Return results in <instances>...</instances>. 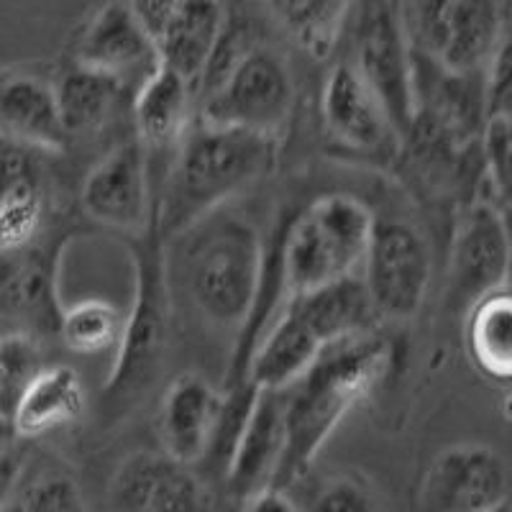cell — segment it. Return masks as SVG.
<instances>
[{"mask_svg":"<svg viewBox=\"0 0 512 512\" xmlns=\"http://www.w3.org/2000/svg\"><path fill=\"white\" fill-rule=\"evenodd\" d=\"M313 510H338V512H367L377 507L369 489L356 479H336L315 497Z\"/></svg>","mask_w":512,"mask_h":512,"instance_id":"cell-32","label":"cell"},{"mask_svg":"<svg viewBox=\"0 0 512 512\" xmlns=\"http://www.w3.org/2000/svg\"><path fill=\"white\" fill-rule=\"evenodd\" d=\"M415 54L456 75L482 72L505 39V0H402Z\"/></svg>","mask_w":512,"mask_h":512,"instance_id":"cell-7","label":"cell"},{"mask_svg":"<svg viewBox=\"0 0 512 512\" xmlns=\"http://www.w3.org/2000/svg\"><path fill=\"white\" fill-rule=\"evenodd\" d=\"M162 236L157 221L131 236L136 269L134 308L123 320L121 344L116 349L111 379L105 387V410L121 415L139 402L157 379L167 346L169 292L164 280Z\"/></svg>","mask_w":512,"mask_h":512,"instance_id":"cell-4","label":"cell"},{"mask_svg":"<svg viewBox=\"0 0 512 512\" xmlns=\"http://www.w3.org/2000/svg\"><path fill=\"white\" fill-rule=\"evenodd\" d=\"M21 469H24V459L16 448L0 446V507H6L13 492L18 489V479H21Z\"/></svg>","mask_w":512,"mask_h":512,"instance_id":"cell-34","label":"cell"},{"mask_svg":"<svg viewBox=\"0 0 512 512\" xmlns=\"http://www.w3.org/2000/svg\"><path fill=\"white\" fill-rule=\"evenodd\" d=\"M126 6L131 8L136 21L144 26L146 34L152 36L154 44H157V36L162 34L169 13L175 11L177 0H126Z\"/></svg>","mask_w":512,"mask_h":512,"instance_id":"cell-33","label":"cell"},{"mask_svg":"<svg viewBox=\"0 0 512 512\" xmlns=\"http://www.w3.org/2000/svg\"><path fill=\"white\" fill-rule=\"evenodd\" d=\"M226 24L223 0H177L175 11L169 13L162 34L157 36L159 62L185 77L195 90Z\"/></svg>","mask_w":512,"mask_h":512,"instance_id":"cell-20","label":"cell"},{"mask_svg":"<svg viewBox=\"0 0 512 512\" xmlns=\"http://www.w3.org/2000/svg\"><path fill=\"white\" fill-rule=\"evenodd\" d=\"M387 341L369 331L333 341L290 387H285V448L272 487L290 492L323 443L372 390L387 367Z\"/></svg>","mask_w":512,"mask_h":512,"instance_id":"cell-1","label":"cell"},{"mask_svg":"<svg viewBox=\"0 0 512 512\" xmlns=\"http://www.w3.org/2000/svg\"><path fill=\"white\" fill-rule=\"evenodd\" d=\"M13 433V428L8 423H3V420H0V446H6L8 443V436H11Z\"/></svg>","mask_w":512,"mask_h":512,"instance_id":"cell-35","label":"cell"},{"mask_svg":"<svg viewBox=\"0 0 512 512\" xmlns=\"http://www.w3.org/2000/svg\"><path fill=\"white\" fill-rule=\"evenodd\" d=\"M510 241L505 210L497 205H474L459 223L451 262H448L446 308L469 310L489 292L507 287Z\"/></svg>","mask_w":512,"mask_h":512,"instance_id":"cell-11","label":"cell"},{"mask_svg":"<svg viewBox=\"0 0 512 512\" xmlns=\"http://www.w3.org/2000/svg\"><path fill=\"white\" fill-rule=\"evenodd\" d=\"M0 134L39 152H62L67 131L54 88L34 77L0 82Z\"/></svg>","mask_w":512,"mask_h":512,"instance_id":"cell-22","label":"cell"},{"mask_svg":"<svg viewBox=\"0 0 512 512\" xmlns=\"http://www.w3.org/2000/svg\"><path fill=\"white\" fill-rule=\"evenodd\" d=\"M361 264L374 313L390 320H410L420 313L431 287V249L418 228L397 218H374Z\"/></svg>","mask_w":512,"mask_h":512,"instance_id":"cell-9","label":"cell"},{"mask_svg":"<svg viewBox=\"0 0 512 512\" xmlns=\"http://www.w3.org/2000/svg\"><path fill=\"white\" fill-rule=\"evenodd\" d=\"M111 502L118 510L136 512L203 510L208 505L198 477L169 454H136L123 461L111 482Z\"/></svg>","mask_w":512,"mask_h":512,"instance_id":"cell-15","label":"cell"},{"mask_svg":"<svg viewBox=\"0 0 512 512\" xmlns=\"http://www.w3.org/2000/svg\"><path fill=\"white\" fill-rule=\"evenodd\" d=\"M54 256L34 249H0V318L16 320L36 333H57Z\"/></svg>","mask_w":512,"mask_h":512,"instance_id":"cell-18","label":"cell"},{"mask_svg":"<svg viewBox=\"0 0 512 512\" xmlns=\"http://www.w3.org/2000/svg\"><path fill=\"white\" fill-rule=\"evenodd\" d=\"M41 372V354L29 333L0 338V420L11 425L18 402Z\"/></svg>","mask_w":512,"mask_h":512,"instance_id":"cell-29","label":"cell"},{"mask_svg":"<svg viewBox=\"0 0 512 512\" xmlns=\"http://www.w3.org/2000/svg\"><path fill=\"white\" fill-rule=\"evenodd\" d=\"M267 6L305 52L323 59L344 31L351 0H267Z\"/></svg>","mask_w":512,"mask_h":512,"instance_id":"cell-27","label":"cell"},{"mask_svg":"<svg viewBox=\"0 0 512 512\" xmlns=\"http://www.w3.org/2000/svg\"><path fill=\"white\" fill-rule=\"evenodd\" d=\"M162 203L154 208L162 241L190 231L200 218L221 210L226 200L249 187L274 164V136L236 126L200 123L182 136Z\"/></svg>","mask_w":512,"mask_h":512,"instance_id":"cell-2","label":"cell"},{"mask_svg":"<svg viewBox=\"0 0 512 512\" xmlns=\"http://www.w3.org/2000/svg\"><path fill=\"white\" fill-rule=\"evenodd\" d=\"M59 338L75 354L95 356L116 351L121 344L123 318L111 303L85 300L59 313Z\"/></svg>","mask_w":512,"mask_h":512,"instance_id":"cell-28","label":"cell"},{"mask_svg":"<svg viewBox=\"0 0 512 512\" xmlns=\"http://www.w3.org/2000/svg\"><path fill=\"white\" fill-rule=\"evenodd\" d=\"M326 341L315 326L287 297L285 313L277 323L264 328L246 361V377L262 390H285L326 349Z\"/></svg>","mask_w":512,"mask_h":512,"instance_id":"cell-19","label":"cell"},{"mask_svg":"<svg viewBox=\"0 0 512 512\" xmlns=\"http://www.w3.org/2000/svg\"><path fill=\"white\" fill-rule=\"evenodd\" d=\"M390 6L395 8V11H400V6H402V0H390Z\"/></svg>","mask_w":512,"mask_h":512,"instance_id":"cell-36","label":"cell"},{"mask_svg":"<svg viewBox=\"0 0 512 512\" xmlns=\"http://www.w3.org/2000/svg\"><path fill=\"white\" fill-rule=\"evenodd\" d=\"M16 500H8L6 507L16 510H82L85 500L80 487L67 474H41L39 479L24 489H16Z\"/></svg>","mask_w":512,"mask_h":512,"instance_id":"cell-30","label":"cell"},{"mask_svg":"<svg viewBox=\"0 0 512 512\" xmlns=\"http://www.w3.org/2000/svg\"><path fill=\"white\" fill-rule=\"evenodd\" d=\"M85 410V384L72 367H49L36 374L13 413L18 438H36L75 423Z\"/></svg>","mask_w":512,"mask_h":512,"instance_id":"cell-24","label":"cell"},{"mask_svg":"<svg viewBox=\"0 0 512 512\" xmlns=\"http://www.w3.org/2000/svg\"><path fill=\"white\" fill-rule=\"evenodd\" d=\"M320 111L328 136L336 144L377 162L395 159L402 141L400 131L349 59L336 62L328 72Z\"/></svg>","mask_w":512,"mask_h":512,"instance_id":"cell-10","label":"cell"},{"mask_svg":"<svg viewBox=\"0 0 512 512\" xmlns=\"http://www.w3.org/2000/svg\"><path fill=\"white\" fill-rule=\"evenodd\" d=\"M285 448V390H262L256 395L249 420L228 461V492L244 505L259 489L274 482Z\"/></svg>","mask_w":512,"mask_h":512,"instance_id":"cell-16","label":"cell"},{"mask_svg":"<svg viewBox=\"0 0 512 512\" xmlns=\"http://www.w3.org/2000/svg\"><path fill=\"white\" fill-rule=\"evenodd\" d=\"M218 410H221V395L205 379L195 374L177 377L169 384L159 415L164 454L187 466L205 459Z\"/></svg>","mask_w":512,"mask_h":512,"instance_id":"cell-21","label":"cell"},{"mask_svg":"<svg viewBox=\"0 0 512 512\" xmlns=\"http://www.w3.org/2000/svg\"><path fill=\"white\" fill-rule=\"evenodd\" d=\"M374 216L349 195L318 198L285 228L282 277L287 297L351 277L361 267L372 236Z\"/></svg>","mask_w":512,"mask_h":512,"instance_id":"cell-5","label":"cell"},{"mask_svg":"<svg viewBox=\"0 0 512 512\" xmlns=\"http://www.w3.org/2000/svg\"><path fill=\"white\" fill-rule=\"evenodd\" d=\"M192 85L162 62L139 82L134 95V121L139 141L152 149L172 146L190 123Z\"/></svg>","mask_w":512,"mask_h":512,"instance_id":"cell-23","label":"cell"},{"mask_svg":"<svg viewBox=\"0 0 512 512\" xmlns=\"http://www.w3.org/2000/svg\"><path fill=\"white\" fill-rule=\"evenodd\" d=\"M77 64L105 72L118 82H141L159 64L154 39L136 21L126 0H113L100 8L93 24L82 34Z\"/></svg>","mask_w":512,"mask_h":512,"instance_id":"cell-14","label":"cell"},{"mask_svg":"<svg viewBox=\"0 0 512 512\" xmlns=\"http://www.w3.org/2000/svg\"><path fill=\"white\" fill-rule=\"evenodd\" d=\"M510 472L495 448H443L425 474L420 505L433 512H495L507 505Z\"/></svg>","mask_w":512,"mask_h":512,"instance_id":"cell-12","label":"cell"},{"mask_svg":"<svg viewBox=\"0 0 512 512\" xmlns=\"http://www.w3.org/2000/svg\"><path fill=\"white\" fill-rule=\"evenodd\" d=\"M54 93H57L64 131L70 139V136L95 134L111 121L118 100L126 93V85L105 72L77 64L75 70L59 80V88H54Z\"/></svg>","mask_w":512,"mask_h":512,"instance_id":"cell-26","label":"cell"},{"mask_svg":"<svg viewBox=\"0 0 512 512\" xmlns=\"http://www.w3.org/2000/svg\"><path fill=\"white\" fill-rule=\"evenodd\" d=\"M82 208L95 223L128 236L149 226L157 205L149 200L146 152L139 139L116 146L90 169L82 185Z\"/></svg>","mask_w":512,"mask_h":512,"instance_id":"cell-13","label":"cell"},{"mask_svg":"<svg viewBox=\"0 0 512 512\" xmlns=\"http://www.w3.org/2000/svg\"><path fill=\"white\" fill-rule=\"evenodd\" d=\"M466 349L492 382L512 377V300L507 287L489 292L466 310Z\"/></svg>","mask_w":512,"mask_h":512,"instance_id":"cell-25","label":"cell"},{"mask_svg":"<svg viewBox=\"0 0 512 512\" xmlns=\"http://www.w3.org/2000/svg\"><path fill=\"white\" fill-rule=\"evenodd\" d=\"M39 149L0 134V249L34 244L47 213Z\"/></svg>","mask_w":512,"mask_h":512,"instance_id":"cell-17","label":"cell"},{"mask_svg":"<svg viewBox=\"0 0 512 512\" xmlns=\"http://www.w3.org/2000/svg\"><path fill=\"white\" fill-rule=\"evenodd\" d=\"M187 249V282L200 313L223 328H241L262 280V236L233 213H208L195 223Z\"/></svg>","mask_w":512,"mask_h":512,"instance_id":"cell-3","label":"cell"},{"mask_svg":"<svg viewBox=\"0 0 512 512\" xmlns=\"http://www.w3.org/2000/svg\"><path fill=\"white\" fill-rule=\"evenodd\" d=\"M482 159L487 177L500 203H507V180H510V116H484L482 123Z\"/></svg>","mask_w":512,"mask_h":512,"instance_id":"cell-31","label":"cell"},{"mask_svg":"<svg viewBox=\"0 0 512 512\" xmlns=\"http://www.w3.org/2000/svg\"><path fill=\"white\" fill-rule=\"evenodd\" d=\"M346 21H351L349 62L405 139L415 118V59L400 11L390 0H351Z\"/></svg>","mask_w":512,"mask_h":512,"instance_id":"cell-8","label":"cell"},{"mask_svg":"<svg viewBox=\"0 0 512 512\" xmlns=\"http://www.w3.org/2000/svg\"><path fill=\"white\" fill-rule=\"evenodd\" d=\"M205 123L277 136L290 118L295 88L290 67L272 47L246 41L223 67L200 77Z\"/></svg>","mask_w":512,"mask_h":512,"instance_id":"cell-6","label":"cell"}]
</instances>
